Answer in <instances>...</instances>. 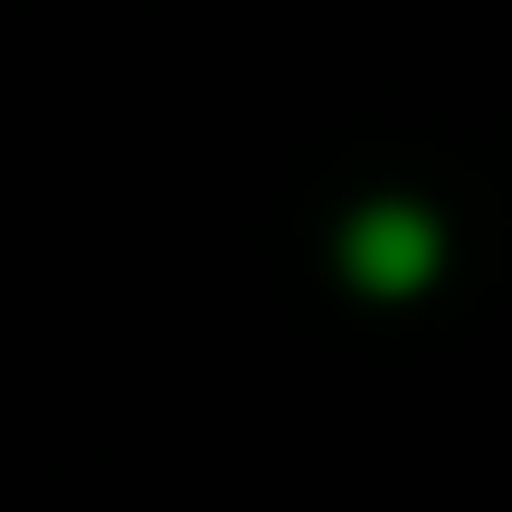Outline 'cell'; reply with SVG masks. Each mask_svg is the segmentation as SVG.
Masks as SVG:
<instances>
[{
	"instance_id": "6da1fadb",
	"label": "cell",
	"mask_w": 512,
	"mask_h": 512,
	"mask_svg": "<svg viewBox=\"0 0 512 512\" xmlns=\"http://www.w3.org/2000/svg\"><path fill=\"white\" fill-rule=\"evenodd\" d=\"M351 275H361L370 294H418L427 266H437V228L418 219V209H370V219H351Z\"/></svg>"
}]
</instances>
